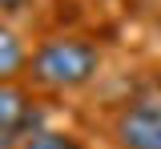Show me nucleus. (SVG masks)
Masks as SVG:
<instances>
[{"label":"nucleus","mask_w":161,"mask_h":149,"mask_svg":"<svg viewBox=\"0 0 161 149\" xmlns=\"http://www.w3.org/2000/svg\"><path fill=\"white\" fill-rule=\"evenodd\" d=\"M28 69V48L8 24H0V81H16Z\"/></svg>","instance_id":"4"},{"label":"nucleus","mask_w":161,"mask_h":149,"mask_svg":"<svg viewBox=\"0 0 161 149\" xmlns=\"http://www.w3.org/2000/svg\"><path fill=\"white\" fill-rule=\"evenodd\" d=\"M0 149H20V133H12V129H0Z\"/></svg>","instance_id":"6"},{"label":"nucleus","mask_w":161,"mask_h":149,"mask_svg":"<svg viewBox=\"0 0 161 149\" xmlns=\"http://www.w3.org/2000/svg\"><path fill=\"white\" fill-rule=\"evenodd\" d=\"M20 149H85L73 133H57V129H32L20 137Z\"/></svg>","instance_id":"5"},{"label":"nucleus","mask_w":161,"mask_h":149,"mask_svg":"<svg viewBox=\"0 0 161 149\" xmlns=\"http://www.w3.org/2000/svg\"><path fill=\"white\" fill-rule=\"evenodd\" d=\"M117 149H161V109L157 105H129L113 121Z\"/></svg>","instance_id":"2"},{"label":"nucleus","mask_w":161,"mask_h":149,"mask_svg":"<svg viewBox=\"0 0 161 149\" xmlns=\"http://www.w3.org/2000/svg\"><path fill=\"white\" fill-rule=\"evenodd\" d=\"M157 28H161V20H157Z\"/></svg>","instance_id":"8"},{"label":"nucleus","mask_w":161,"mask_h":149,"mask_svg":"<svg viewBox=\"0 0 161 149\" xmlns=\"http://www.w3.org/2000/svg\"><path fill=\"white\" fill-rule=\"evenodd\" d=\"M0 129H12V133H32L40 129V113L36 101L16 85V81H0Z\"/></svg>","instance_id":"3"},{"label":"nucleus","mask_w":161,"mask_h":149,"mask_svg":"<svg viewBox=\"0 0 161 149\" xmlns=\"http://www.w3.org/2000/svg\"><path fill=\"white\" fill-rule=\"evenodd\" d=\"M28 0H0V12H20Z\"/></svg>","instance_id":"7"},{"label":"nucleus","mask_w":161,"mask_h":149,"mask_svg":"<svg viewBox=\"0 0 161 149\" xmlns=\"http://www.w3.org/2000/svg\"><path fill=\"white\" fill-rule=\"evenodd\" d=\"M101 52L93 41L85 36H53V41L36 44V52L28 57V73L40 89H80L97 77Z\"/></svg>","instance_id":"1"}]
</instances>
